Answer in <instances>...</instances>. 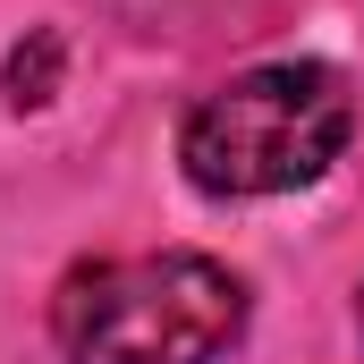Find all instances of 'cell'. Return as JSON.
Listing matches in <instances>:
<instances>
[{"mask_svg": "<svg viewBox=\"0 0 364 364\" xmlns=\"http://www.w3.org/2000/svg\"><path fill=\"white\" fill-rule=\"evenodd\" d=\"M348 144H356V85L331 60H263L212 85L178 127L186 178L220 203L314 186Z\"/></svg>", "mask_w": 364, "mask_h": 364, "instance_id": "1", "label": "cell"}, {"mask_svg": "<svg viewBox=\"0 0 364 364\" xmlns=\"http://www.w3.org/2000/svg\"><path fill=\"white\" fill-rule=\"evenodd\" d=\"M246 339V279L212 255H127L60 288L68 364H220Z\"/></svg>", "mask_w": 364, "mask_h": 364, "instance_id": "2", "label": "cell"}, {"mask_svg": "<svg viewBox=\"0 0 364 364\" xmlns=\"http://www.w3.org/2000/svg\"><path fill=\"white\" fill-rule=\"evenodd\" d=\"M51 77H60V34H34V51H26V43L9 51V102H17V110L51 102Z\"/></svg>", "mask_w": 364, "mask_h": 364, "instance_id": "3", "label": "cell"}, {"mask_svg": "<svg viewBox=\"0 0 364 364\" xmlns=\"http://www.w3.org/2000/svg\"><path fill=\"white\" fill-rule=\"evenodd\" d=\"M356 322H364V288H356Z\"/></svg>", "mask_w": 364, "mask_h": 364, "instance_id": "4", "label": "cell"}]
</instances>
